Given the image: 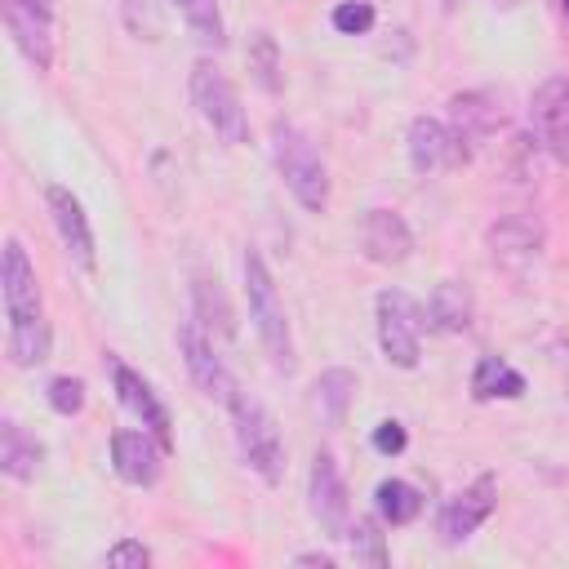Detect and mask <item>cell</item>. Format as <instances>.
<instances>
[{"label": "cell", "mask_w": 569, "mask_h": 569, "mask_svg": "<svg viewBox=\"0 0 569 569\" xmlns=\"http://www.w3.org/2000/svg\"><path fill=\"white\" fill-rule=\"evenodd\" d=\"M307 507H311V520H316L329 538H347L351 502H347V480H342V471H338V458H333L329 449H316V458H311Z\"/></svg>", "instance_id": "cell-8"}, {"label": "cell", "mask_w": 569, "mask_h": 569, "mask_svg": "<svg viewBox=\"0 0 569 569\" xmlns=\"http://www.w3.org/2000/svg\"><path fill=\"white\" fill-rule=\"evenodd\" d=\"M493 507H498V480L485 471V476H476L467 489H458V493L440 507V520H436L440 542H449V547L467 542V538L493 516Z\"/></svg>", "instance_id": "cell-12"}, {"label": "cell", "mask_w": 569, "mask_h": 569, "mask_svg": "<svg viewBox=\"0 0 569 569\" xmlns=\"http://www.w3.org/2000/svg\"><path fill=\"white\" fill-rule=\"evenodd\" d=\"M405 151H409V164L418 173H449V169H462L471 160L467 138L449 120H436V116H413L409 120Z\"/></svg>", "instance_id": "cell-7"}, {"label": "cell", "mask_w": 569, "mask_h": 569, "mask_svg": "<svg viewBox=\"0 0 569 569\" xmlns=\"http://www.w3.org/2000/svg\"><path fill=\"white\" fill-rule=\"evenodd\" d=\"M373 4L369 0H342V4H333V13H329V22H333V31L338 36H365V31H373Z\"/></svg>", "instance_id": "cell-29"}, {"label": "cell", "mask_w": 569, "mask_h": 569, "mask_svg": "<svg viewBox=\"0 0 569 569\" xmlns=\"http://www.w3.org/2000/svg\"><path fill=\"white\" fill-rule=\"evenodd\" d=\"M360 253L378 267H396L413 253V231L396 209H369L360 218Z\"/></svg>", "instance_id": "cell-17"}, {"label": "cell", "mask_w": 569, "mask_h": 569, "mask_svg": "<svg viewBox=\"0 0 569 569\" xmlns=\"http://www.w3.org/2000/svg\"><path fill=\"white\" fill-rule=\"evenodd\" d=\"M178 351H182V365H187L191 382H196L209 400L231 405V396H236L240 387H236L231 369L222 365V356H218V347H213V333H209L200 320H187V325L178 329Z\"/></svg>", "instance_id": "cell-9"}, {"label": "cell", "mask_w": 569, "mask_h": 569, "mask_svg": "<svg viewBox=\"0 0 569 569\" xmlns=\"http://www.w3.org/2000/svg\"><path fill=\"white\" fill-rule=\"evenodd\" d=\"M485 244H489V253H493L498 267H507V271L520 276L542 253V222L529 218V213H507V218H498L485 231Z\"/></svg>", "instance_id": "cell-15"}, {"label": "cell", "mask_w": 569, "mask_h": 569, "mask_svg": "<svg viewBox=\"0 0 569 569\" xmlns=\"http://www.w3.org/2000/svg\"><path fill=\"white\" fill-rule=\"evenodd\" d=\"M525 396V373L507 365L502 356H480L471 369V400H520Z\"/></svg>", "instance_id": "cell-21"}, {"label": "cell", "mask_w": 569, "mask_h": 569, "mask_svg": "<svg viewBox=\"0 0 569 569\" xmlns=\"http://www.w3.org/2000/svg\"><path fill=\"white\" fill-rule=\"evenodd\" d=\"M227 409H231V431H236V449H240L244 467L262 485H280L284 480V436H280L276 418L267 413V405L249 391H236Z\"/></svg>", "instance_id": "cell-4"}, {"label": "cell", "mask_w": 569, "mask_h": 569, "mask_svg": "<svg viewBox=\"0 0 569 569\" xmlns=\"http://www.w3.org/2000/svg\"><path fill=\"white\" fill-rule=\"evenodd\" d=\"M427 325L440 329V333H462L476 316V298H471V284L467 280H440L427 298Z\"/></svg>", "instance_id": "cell-18"}, {"label": "cell", "mask_w": 569, "mask_h": 569, "mask_svg": "<svg viewBox=\"0 0 569 569\" xmlns=\"http://www.w3.org/2000/svg\"><path fill=\"white\" fill-rule=\"evenodd\" d=\"M111 569H142V565H151V547H142L138 538H120L116 547H107V556H102Z\"/></svg>", "instance_id": "cell-31"}, {"label": "cell", "mask_w": 569, "mask_h": 569, "mask_svg": "<svg viewBox=\"0 0 569 569\" xmlns=\"http://www.w3.org/2000/svg\"><path fill=\"white\" fill-rule=\"evenodd\" d=\"M244 298H249V320L258 329V342L271 360V369L293 373V333H289V316L284 302L276 293V280L262 262L258 249H244Z\"/></svg>", "instance_id": "cell-2"}, {"label": "cell", "mask_w": 569, "mask_h": 569, "mask_svg": "<svg viewBox=\"0 0 569 569\" xmlns=\"http://www.w3.org/2000/svg\"><path fill=\"white\" fill-rule=\"evenodd\" d=\"M111 387H116V396H120V405L164 445V449H173V418H169V409H164V400L156 396V387L138 373V369H129V365H111Z\"/></svg>", "instance_id": "cell-16"}, {"label": "cell", "mask_w": 569, "mask_h": 569, "mask_svg": "<svg viewBox=\"0 0 569 569\" xmlns=\"http://www.w3.org/2000/svg\"><path fill=\"white\" fill-rule=\"evenodd\" d=\"M249 76L258 80L262 93H280V49L271 31H258L249 40Z\"/></svg>", "instance_id": "cell-26"}, {"label": "cell", "mask_w": 569, "mask_h": 569, "mask_svg": "<svg viewBox=\"0 0 569 569\" xmlns=\"http://www.w3.org/2000/svg\"><path fill=\"white\" fill-rule=\"evenodd\" d=\"M529 124L538 147L556 160L569 164V76H547L533 98H529Z\"/></svg>", "instance_id": "cell-10"}, {"label": "cell", "mask_w": 569, "mask_h": 569, "mask_svg": "<svg viewBox=\"0 0 569 569\" xmlns=\"http://www.w3.org/2000/svg\"><path fill=\"white\" fill-rule=\"evenodd\" d=\"M120 22L138 40H160L164 36V4L160 0H120Z\"/></svg>", "instance_id": "cell-27"}, {"label": "cell", "mask_w": 569, "mask_h": 569, "mask_svg": "<svg viewBox=\"0 0 569 569\" xmlns=\"http://www.w3.org/2000/svg\"><path fill=\"white\" fill-rule=\"evenodd\" d=\"M40 462H44V445L22 422L4 418L0 422V471L9 480H31L40 471Z\"/></svg>", "instance_id": "cell-20"}, {"label": "cell", "mask_w": 569, "mask_h": 569, "mask_svg": "<svg viewBox=\"0 0 569 569\" xmlns=\"http://www.w3.org/2000/svg\"><path fill=\"white\" fill-rule=\"evenodd\" d=\"M373 311H378V347H382L387 365H396V369H418L427 311H422L405 289H382L378 302H373Z\"/></svg>", "instance_id": "cell-6"}, {"label": "cell", "mask_w": 569, "mask_h": 569, "mask_svg": "<svg viewBox=\"0 0 569 569\" xmlns=\"http://www.w3.org/2000/svg\"><path fill=\"white\" fill-rule=\"evenodd\" d=\"M351 400H356V373L333 365L325 369L316 382H311V413L325 422V427H342L347 413H351Z\"/></svg>", "instance_id": "cell-19"}, {"label": "cell", "mask_w": 569, "mask_h": 569, "mask_svg": "<svg viewBox=\"0 0 569 569\" xmlns=\"http://www.w3.org/2000/svg\"><path fill=\"white\" fill-rule=\"evenodd\" d=\"M187 89H191V107H196V116L213 129V138H218L222 147H240V142H249V116H244V107H240L236 84L227 80V71H222L218 62L200 58V62L191 67Z\"/></svg>", "instance_id": "cell-5"}, {"label": "cell", "mask_w": 569, "mask_h": 569, "mask_svg": "<svg viewBox=\"0 0 569 569\" xmlns=\"http://www.w3.org/2000/svg\"><path fill=\"white\" fill-rule=\"evenodd\" d=\"M405 445H409V436H405V427H400L396 418H387V422L373 427V449H378V453L396 458V453H405Z\"/></svg>", "instance_id": "cell-32"}, {"label": "cell", "mask_w": 569, "mask_h": 569, "mask_svg": "<svg viewBox=\"0 0 569 569\" xmlns=\"http://www.w3.org/2000/svg\"><path fill=\"white\" fill-rule=\"evenodd\" d=\"M44 200H49V218H53V227H58V240H62L67 258H71L80 271H93V267H98V249H93V227H89V213H84L80 196L67 191L62 182H53V187L44 191Z\"/></svg>", "instance_id": "cell-13"}, {"label": "cell", "mask_w": 569, "mask_h": 569, "mask_svg": "<svg viewBox=\"0 0 569 569\" xmlns=\"http://www.w3.org/2000/svg\"><path fill=\"white\" fill-rule=\"evenodd\" d=\"M164 453H169V449H164L147 427H142V431L124 427V431L111 436V467H116V476H120L124 485H133V489H151V485L160 480Z\"/></svg>", "instance_id": "cell-14"}, {"label": "cell", "mask_w": 569, "mask_h": 569, "mask_svg": "<svg viewBox=\"0 0 569 569\" xmlns=\"http://www.w3.org/2000/svg\"><path fill=\"white\" fill-rule=\"evenodd\" d=\"M271 160H276V173L289 187V196L307 213H325V204H329V169H325V156L316 151V142L293 124H276L271 129Z\"/></svg>", "instance_id": "cell-3"}, {"label": "cell", "mask_w": 569, "mask_h": 569, "mask_svg": "<svg viewBox=\"0 0 569 569\" xmlns=\"http://www.w3.org/2000/svg\"><path fill=\"white\" fill-rule=\"evenodd\" d=\"M347 547H351V556L356 560H365V565H373V569H382L391 556H387V538L378 533V520H369V516H356L351 525H347Z\"/></svg>", "instance_id": "cell-28"}, {"label": "cell", "mask_w": 569, "mask_h": 569, "mask_svg": "<svg viewBox=\"0 0 569 569\" xmlns=\"http://www.w3.org/2000/svg\"><path fill=\"white\" fill-rule=\"evenodd\" d=\"M0 293H4V351L18 369L44 365L49 360V320H44V302H40V280L36 267L22 249V240H4V258H0Z\"/></svg>", "instance_id": "cell-1"}, {"label": "cell", "mask_w": 569, "mask_h": 569, "mask_svg": "<svg viewBox=\"0 0 569 569\" xmlns=\"http://www.w3.org/2000/svg\"><path fill=\"white\" fill-rule=\"evenodd\" d=\"M373 511H378V520H382L387 529H400V525L418 520V511H422V493H418V485L391 476V480H382V485L373 489Z\"/></svg>", "instance_id": "cell-23"}, {"label": "cell", "mask_w": 569, "mask_h": 569, "mask_svg": "<svg viewBox=\"0 0 569 569\" xmlns=\"http://www.w3.org/2000/svg\"><path fill=\"white\" fill-rule=\"evenodd\" d=\"M489 4H493V9H516L520 0H489Z\"/></svg>", "instance_id": "cell-35"}, {"label": "cell", "mask_w": 569, "mask_h": 569, "mask_svg": "<svg viewBox=\"0 0 569 569\" xmlns=\"http://www.w3.org/2000/svg\"><path fill=\"white\" fill-rule=\"evenodd\" d=\"M449 124H453V129H458L467 142H476V138L493 133V129L502 124L498 98H493V93H480V89H471V93H458V98L449 102Z\"/></svg>", "instance_id": "cell-22"}, {"label": "cell", "mask_w": 569, "mask_h": 569, "mask_svg": "<svg viewBox=\"0 0 569 569\" xmlns=\"http://www.w3.org/2000/svg\"><path fill=\"white\" fill-rule=\"evenodd\" d=\"M191 307H196L191 320H200L209 333H218V338H231V333H236V320H231V307H227L218 280H204V276H200V280L191 284Z\"/></svg>", "instance_id": "cell-24"}, {"label": "cell", "mask_w": 569, "mask_h": 569, "mask_svg": "<svg viewBox=\"0 0 569 569\" xmlns=\"http://www.w3.org/2000/svg\"><path fill=\"white\" fill-rule=\"evenodd\" d=\"M187 31L204 44V49H222L227 44V27H222V13H218V0H173Z\"/></svg>", "instance_id": "cell-25"}, {"label": "cell", "mask_w": 569, "mask_h": 569, "mask_svg": "<svg viewBox=\"0 0 569 569\" xmlns=\"http://www.w3.org/2000/svg\"><path fill=\"white\" fill-rule=\"evenodd\" d=\"M293 565H320V569H329L333 556L329 551H302V556H293Z\"/></svg>", "instance_id": "cell-33"}, {"label": "cell", "mask_w": 569, "mask_h": 569, "mask_svg": "<svg viewBox=\"0 0 569 569\" xmlns=\"http://www.w3.org/2000/svg\"><path fill=\"white\" fill-rule=\"evenodd\" d=\"M462 4H467V0H440V9H449V13H453V9H462Z\"/></svg>", "instance_id": "cell-34"}, {"label": "cell", "mask_w": 569, "mask_h": 569, "mask_svg": "<svg viewBox=\"0 0 569 569\" xmlns=\"http://www.w3.org/2000/svg\"><path fill=\"white\" fill-rule=\"evenodd\" d=\"M44 396H49V409H53V413H62V418H76V413L84 409V382H80V378H71V373L49 378Z\"/></svg>", "instance_id": "cell-30"}, {"label": "cell", "mask_w": 569, "mask_h": 569, "mask_svg": "<svg viewBox=\"0 0 569 569\" xmlns=\"http://www.w3.org/2000/svg\"><path fill=\"white\" fill-rule=\"evenodd\" d=\"M560 13H565V18H569V0H560Z\"/></svg>", "instance_id": "cell-36"}, {"label": "cell", "mask_w": 569, "mask_h": 569, "mask_svg": "<svg viewBox=\"0 0 569 569\" xmlns=\"http://www.w3.org/2000/svg\"><path fill=\"white\" fill-rule=\"evenodd\" d=\"M4 27L36 71L53 67V0H4Z\"/></svg>", "instance_id": "cell-11"}]
</instances>
